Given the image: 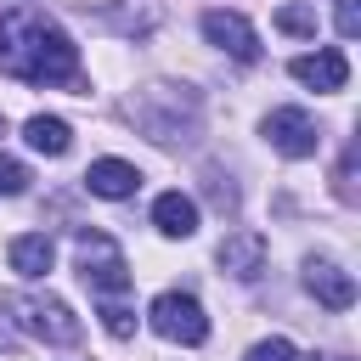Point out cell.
Here are the masks:
<instances>
[{
    "mask_svg": "<svg viewBox=\"0 0 361 361\" xmlns=\"http://www.w3.org/2000/svg\"><path fill=\"white\" fill-rule=\"evenodd\" d=\"M0 73L23 85H79V45L34 6L0 11Z\"/></svg>",
    "mask_w": 361,
    "mask_h": 361,
    "instance_id": "6da1fadb",
    "label": "cell"
},
{
    "mask_svg": "<svg viewBox=\"0 0 361 361\" xmlns=\"http://www.w3.org/2000/svg\"><path fill=\"white\" fill-rule=\"evenodd\" d=\"M6 316L28 333V338H45V344H79V316L56 299V293H6Z\"/></svg>",
    "mask_w": 361,
    "mask_h": 361,
    "instance_id": "7a4b0ae2",
    "label": "cell"
},
{
    "mask_svg": "<svg viewBox=\"0 0 361 361\" xmlns=\"http://www.w3.org/2000/svg\"><path fill=\"white\" fill-rule=\"evenodd\" d=\"M73 259H79V282H85L90 293L113 299V293L130 288V259H124V248H118L107 231H79V237H73Z\"/></svg>",
    "mask_w": 361,
    "mask_h": 361,
    "instance_id": "3957f363",
    "label": "cell"
},
{
    "mask_svg": "<svg viewBox=\"0 0 361 361\" xmlns=\"http://www.w3.org/2000/svg\"><path fill=\"white\" fill-rule=\"evenodd\" d=\"M147 322H152V333L158 338H169V344H203L209 338V316H203V305L192 299V293H158L152 305H147Z\"/></svg>",
    "mask_w": 361,
    "mask_h": 361,
    "instance_id": "277c9868",
    "label": "cell"
},
{
    "mask_svg": "<svg viewBox=\"0 0 361 361\" xmlns=\"http://www.w3.org/2000/svg\"><path fill=\"white\" fill-rule=\"evenodd\" d=\"M259 135L282 152V158H310L316 152V118L305 113V107H271L265 113V124H259Z\"/></svg>",
    "mask_w": 361,
    "mask_h": 361,
    "instance_id": "5b68a950",
    "label": "cell"
},
{
    "mask_svg": "<svg viewBox=\"0 0 361 361\" xmlns=\"http://www.w3.org/2000/svg\"><path fill=\"white\" fill-rule=\"evenodd\" d=\"M203 39L220 45L226 56H237V62H254V56H259V34H254V23H248L243 11H226V6L203 11Z\"/></svg>",
    "mask_w": 361,
    "mask_h": 361,
    "instance_id": "8992f818",
    "label": "cell"
},
{
    "mask_svg": "<svg viewBox=\"0 0 361 361\" xmlns=\"http://www.w3.org/2000/svg\"><path fill=\"white\" fill-rule=\"evenodd\" d=\"M288 73H293L299 85H310V90H344L350 62H344V51H338V45H322V51L293 56V62H288Z\"/></svg>",
    "mask_w": 361,
    "mask_h": 361,
    "instance_id": "52a82bcc",
    "label": "cell"
},
{
    "mask_svg": "<svg viewBox=\"0 0 361 361\" xmlns=\"http://www.w3.org/2000/svg\"><path fill=\"white\" fill-rule=\"evenodd\" d=\"M305 288H310V299L327 305V310H350V305H355V276L338 271L333 259H305Z\"/></svg>",
    "mask_w": 361,
    "mask_h": 361,
    "instance_id": "ba28073f",
    "label": "cell"
},
{
    "mask_svg": "<svg viewBox=\"0 0 361 361\" xmlns=\"http://www.w3.org/2000/svg\"><path fill=\"white\" fill-rule=\"evenodd\" d=\"M220 271L237 276V282H254V276L265 271V237H259V231H231V237L220 243Z\"/></svg>",
    "mask_w": 361,
    "mask_h": 361,
    "instance_id": "9c48e42d",
    "label": "cell"
},
{
    "mask_svg": "<svg viewBox=\"0 0 361 361\" xmlns=\"http://www.w3.org/2000/svg\"><path fill=\"white\" fill-rule=\"evenodd\" d=\"M85 186L96 192V197H135V186H141V169L135 164H124V158H96L90 169H85Z\"/></svg>",
    "mask_w": 361,
    "mask_h": 361,
    "instance_id": "30bf717a",
    "label": "cell"
},
{
    "mask_svg": "<svg viewBox=\"0 0 361 361\" xmlns=\"http://www.w3.org/2000/svg\"><path fill=\"white\" fill-rule=\"evenodd\" d=\"M152 226H158L164 237H192V231H197V203H192L186 192H164V197L152 203Z\"/></svg>",
    "mask_w": 361,
    "mask_h": 361,
    "instance_id": "8fae6325",
    "label": "cell"
},
{
    "mask_svg": "<svg viewBox=\"0 0 361 361\" xmlns=\"http://www.w3.org/2000/svg\"><path fill=\"white\" fill-rule=\"evenodd\" d=\"M23 141H28L34 152H45V158H62V152L73 147V130H68L56 113H34V118L23 124Z\"/></svg>",
    "mask_w": 361,
    "mask_h": 361,
    "instance_id": "7c38bea8",
    "label": "cell"
},
{
    "mask_svg": "<svg viewBox=\"0 0 361 361\" xmlns=\"http://www.w3.org/2000/svg\"><path fill=\"white\" fill-rule=\"evenodd\" d=\"M51 259H56V248H51L45 231H28V237L11 243V271H23V276H45Z\"/></svg>",
    "mask_w": 361,
    "mask_h": 361,
    "instance_id": "4fadbf2b",
    "label": "cell"
},
{
    "mask_svg": "<svg viewBox=\"0 0 361 361\" xmlns=\"http://www.w3.org/2000/svg\"><path fill=\"white\" fill-rule=\"evenodd\" d=\"M17 192H28V164L0 152V197H17Z\"/></svg>",
    "mask_w": 361,
    "mask_h": 361,
    "instance_id": "5bb4252c",
    "label": "cell"
},
{
    "mask_svg": "<svg viewBox=\"0 0 361 361\" xmlns=\"http://www.w3.org/2000/svg\"><path fill=\"white\" fill-rule=\"evenodd\" d=\"M276 28H282V34H316V11H305V6H282V11H276Z\"/></svg>",
    "mask_w": 361,
    "mask_h": 361,
    "instance_id": "9a60e30c",
    "label": "cell"
},
{
    "mask_svg": "<svg viewBox=\"0 0 361 361\" xmlns=\"http://www.w3.org/2000/svg\"><path fill=\"white\" fill-rule=\"evenodd\" d=\"M248 361H299V350H293V338H259L248 350Z\"/></svg>",
    "mask_w": 361,
    "mask_h": 361,
    "instance_id": "2e32d148",
    "label": "cell"
},
{
    "mask_svg": "<svg viewBox=\"0 0 361 361\" xmlns=\"http://www.w3.org/2000/svg\"><path fill=\"white\" fill-rule=\"evenodd\" d=\"M102 327H107L113 338H130V333H135V316H130L124 305H113V299H107V305H102Z\"/></svg>",
    "mask_w": 361,
    "mask_h": 361,
    "instance_id": "e0dca14e",
    "label": "cell"
},
{
    "mask_svg": "<svg viewBox=\"0 0 361 361\" xmlns=\"http://www.w3.org/2000/svg\"><path fill=\"white\" fill-rule=\"evenodd\" d=\"M338 34H344V39L361 34V6H355V0H338Z\"/></svg>",
    "mask_w": 361,
    "mask_h": 361,
    "instance_id": "ac0fdd59",
    "label": "cell"
},
{
    "mask_svg": "<svg viewBox=\"0 0 361 361\" xmlns=\"http://www.w3.org/2000/svg\"><path fill=\"white\" fill-rule=\"evenodd\" d=\"M322 361H344V355H322Z\"/></svg>",
    "mask_w": 361,
    "mask_h": 361,
    "instance_id": "d6986e66",
    "label": "cell"
},
{
    "mask_svg": "<svg viewBox=\"0 0 361 361\" xmlns=\"http://www.w3.org/2000/svg\"><path fill=\"white\" fill-rule=\"evenodd\" d=\"M0 135H6V118H0Z\"/></svg>",
    "mask_w": 361,
    "mask_h": 361,
    "instance_id": "ffe728a7",
    "label": "cell"
}]
</instances>
